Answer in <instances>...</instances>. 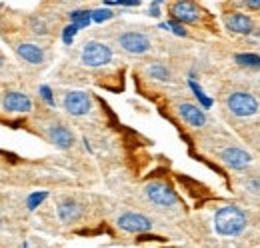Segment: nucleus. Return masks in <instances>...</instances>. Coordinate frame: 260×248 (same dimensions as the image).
<instances>
[{"mask_svg":"<svg viewBox=\"0 0 260 248\" xmlns=\"http://www.w3.org/2000/svg\"><path fill=\"white\" fill-rule=\"evenodd\" d=\"M222 106L234 118H254L260 112L258 96L240 84H230L222 90Z\"/></svg>","mask_w":260,"mask_h":248,"instance_id":"f257e3e1","label":"nucleus"},{"mask_svg":"<svg viewBox=\"0 0 260 248\" xmlns=\"http://www.w3.org/2000/svg\"><path fill=\"white\" fill-rule=\"evenodd\" d=\"M212 226H214V232L222 238H238L248 228V216L240 206L226 204L214 212Z\"/></svg>","mask_w":260,"mask_h":248,"instance_id":"f03ea898","label":"nucleus"},{"mask_svg":"<svg viewBox=\"0 0 260 248\" xmlns=\"http://www.w3.org/2000/svg\"><path fill=\"white\" fill-rule=\"evenodd\" d=\"M214 158L230 172H244L252 166V154L232 140H222L212 148Z\"/></svg>","mask_w":260,"mask_h":248,"instance_id":"7ed1b4c3","label":"nucleus"},{"mask_svg":"<svg viewBox=\"0 0 260 248\" xmlns=\"http://www.w3.org/2000/svg\"><path fill=\"white\" fill-rule=\"evenodd\" d=\"M112 60H114V52H112V48L106 42L88 40L80 48V62L86 68H92V70L106 68V66L112 64Z\"/></svg>","mask_w":260,"mask_h":248,"instance_id":"20e7f679","label":"nucleus"},{"mask_svg":"<svg viewBox=\"0 0 260 248\" xmlns=\"http://www.w3.org/2000/svg\"><path fill=\"white\" fill-rule=\"evenodd\" d=\"M230 8L222 12V24L230 34L234 36H250L252 32L256 30V20L250 12L240 10L232 4H228Z\"/></svg>","mask_w":260,"mask_h":248,"instance_id":"39448f33","label":"nucleus"},{"mask_svg":"<svg viewBox=\"0 0 260 248\" xmlns=\"http://www.w3.org/2000/svg\"><path fill=\"white\" fill-rule=\"evenodd\" d=\"M144 198L162 210H172L178 208V194L172 190V186L162 182V180H152L144 186Z\"/></svg>","mask_w":260,"mask_h":248,"instance_id":"423d86ee","label":"nucleus"},{"mask_svg":"<svg viewBox=\"0 0 260 248\" xmlns=\"http://www.w3.org/2000/svg\"><path fill=\"white\" fill-rule=\"evenodd\" d=\"M168 14L174 22L178 24H190L198 26L204 22L206 12L196 4V2H186V0H178V2H170L168 4Z\"/></svg>","mask_w":260,"mask_h":248,"instance_id":"0eeeda50","label":"nucleus"},{"mask_svg":"<svg viewBox=\"0 0 260 248\" xmlns=\"http://www.w3.org/2000/svg\"><path fill=\"white\" fill-rule=\"evenodd\" d=\"M116 44L122 52L132 56H142L152 50V40L148 34L140 30H124L116 36Z\"/></svg>","mask_w":260,"mask_h":248,"instance_id":"6e6552de","label":"nucleus"},{"mask_svg":"<svg viewBox=\"0 0 260 248\" xmlns=\"http://www.w3.org/2000/svg\"><path fill=\"white\" fill-rule=\"evenodd\" d=\"M62 108H64L66 114H70L74 118L88 116L94 108L92 94L86 92V90H68L62 96Z\"/></svg>","mask_w":260,"mask_h":248,"instance_id":"1a4fd4ad","label":"nucleus"},{"mask_svg":"<svg viewBox=\"0 0 260 248\" xmlns=\"http://www.w3.org/2000/svg\"><path fill=\"white\" fill-rule=\"evenodd\" d=\"M176 114L182 122L186 124L188 128L192 130H204L208 124H210V118L206 114V110L202 106H198L190 100H182L176 104Z\"/></svg>","mask_w":260,"mask_h":248,"instance_id":"9d476101","label":"nucleus"},{"mask_svg":"<svg viewBox=\"0 0 260 248\" xmlns=\"http://www.w3.org/2000/svg\"><path fill=\"white\" fill-rule=\"evenodd\" d=\"M116 226L128 234H142V232H150L154 228V220L142 214V212L126 210V212H120L116 216Z\"/></svg>","mask_w":260,"mask_h":248,"instance_id":"9b49d317","label":"nucleus"},{"mask_svg":"<svg viewBox=\"0 0 260 248\" xmlns=\"http://www.w3.org/2000/svg\"><path fill=\"white\" fill-rule=\"evenodd\" d=\"M44 136L48 138V142H50V144H54V146H56V148H60V150H68V148H72V146H74V142H76L74 132H72L64 122L46 124V126H44Z\"/></svg>","mask_w":260,"mask_h":248,"instance_id":"f8f14e48","label":"nucleus"},{"mask_svg":"<svg viewBox=\"0 0 260 248\" xmlns=\"http://www.w3.org/2000/svg\"><path fill=\"white\" fill-rule=\"evenodd\" d=\"M32 98L20 90H8L2 96V110L8 114H28L32 112Z\"/></svg>","mask_w":260,"mask_h":248,"instance_id":"ddd939ff","label":"nucleus"},{"mask_svg":"<svg viewBox=\"0 0 260 248\" xmlns=\"http://www.w3.org/2000/svg\"><path fill=\"white\" fill-rule=\"evenodd\" d=\"M56 216L62 224H76L84 216V206L78 200L66 196V198L56 202Z\"/></svg>","mask_w":260,"mask_h":248,"instance_id":"4468645a","label":"nucleus"},{"mask_svg":"<svg viewBox=\"0 0 260 248\" xmlns=\"http://www.w3.org/2000/svg\"><path fill=\"white\" fill-rule=\"evenodd\" d=\"M16 54L30 66H40L46 60V52L42 46L34 44V42H20L16 44Z\"/></svg>","mask_w":260,"mask_h":248,"instance_id":"2eb2a0df","label":"nucleus"},{"mask_svg":"<svg viewBox=\"0 0 260 248\" xmlns=\"http://www.w3.org/2000/svg\"><path fill=\"white\" fill-rule=\"evenodd\" d=\"M144 74H146L148 78L156 80V82H170V80H172V72H170V68L158 60L146 64V66H144Z\"/></svg>","mask_w":260,"mask_h":248,"instance_id":"dca6fc26","label":"nucleus"},{"mask_svg":"<svg viewBox=\"0 0 260 248\" xmlns=\"http://www.w3.org/2000/svg\"><path fill=\"white\" fill-rule=\"evenodd\" d=\"M240 188L248 194H260V174L258 172H244L240 176Z\"/></svg>","mask_w":260,"mask_h":248,"instance_id":"f3484780","label":"nucleus"},{"mask_svg":"<svg viewBox=\"0 0 260 248\" xmlns=\"http://www.w3.org/2000/svg\"><path fill=\"white\" fill-rule=\"evenodd\" d=\"M68 16H70V20H72V24H74L76 28H84V26H88L90 20H92V12H88V10H74V12H70Z\"/></svg>","mask_w":260,"mask_h":248,"instance_id":"a211bd4d","label":"nucleus"},{"mask_svg":"<svg viewBox=\"0 0 260 248\" xmlns=\"http://www.w3.org/2000/svg\"><path fill=\"white\" fill-rule=\"evenodd\" d=\"M30 28H32L34 34H40V36H46V34H48V24H46L44 18H40V16H32Z\"/></svg>","mask_w":260,"mask_h":248,"instance_id":"6ab92c4d","label":"nucleus"},{"mask_svg":"<svg viewBox=\"0 0 260 248\" xmlns=\"http://www.w3.org/2000/svg\"><path fill=\"white\" fill-rule=\"evenodd\" d=\"M46 196H48L46 192H34V194H30V196H28V200H26L28 210H34L36 206H40V202H42Z\"/></svg>","mask_w":260,"mask_h":248,"instance_id":"aec40b11","label":"nucleus"},{"mask_svg":"<svg viewBox=\"0 0 260 248\" xmlns=\"http://www.w3.org/2000/svg\"><path fill=\"white\" fill-rule=\"evenodd\" d=\"M38 92H40V98H42L48 106H54V96H52V90H50L48 86H40Z\"/></svg>","mask_w":260,"mask_h":248,"instance_id":"412c9836","label":"nucleus"},{"mask_svg":"<svg viewBox=\"0 0 260 248\" xmlns=\"http://www.w3.org/2000/svg\"><path fill=\"white\" fill-rule=\"evenodd\" d=\"M112 16H114V12H110V10H94L92 12V20H96V22H104Z\"/></svg>","mask_w":260,"mask_h":248,"instance_id":"4be33fe9","label":"nucleus"},{"mask_svg":"<svg viewBox=\"0 0 260 248\" xmlns=\"http://www.w3.org/2000/svg\"><path fill=\"white\" fill-rule=\"evenodd\" d=\"M76 30H78V28H76L74 24H70V26H66V28H64V32H62V38H64L66 44H70V42H72V38H74Z\"/></svg>","mask_w":260,"mask_h":248,"instance_id":"5701e85b","label":"nucleus"},{"mask_svg":"<svg viewBox=\"0 0 260 248\" xmlns=\"http://www.w3.org/2000/svg\"><path fill=\"white\" fill-rule=\"evenodd\" d=\"M2 62H4V58H2V54H0V66H2Z\"/></svg>","mask_w":260,"mask_h":248,"instance_id":"b1692460","label":"nucleus"},{"mask_svg":"<svg viewBox=\"0 0 260 248\" xmlns=\"http://www.w3.org/2000/svg\"><path fill=\"white\" fill-rule=\"evenodd\" d=\"M0 226H2V218H0Z\"/></svg>","mask_w":260,"mask_h":248,"instance_id":"393cba45","label":"nucleus"}]
</instances>
